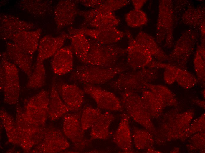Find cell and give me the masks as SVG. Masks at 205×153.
<instances>
[{
  "mask_svg": "<svg viewBox=\"0 0 205 153\" xmlns=\"http://www.w3.org/2000/svg\"><path fill=\"white\" fill-rule=\"evenodd\" d=\"M131 1L135 9L138 10L141 9L147 1L146 0H133Z\"/></svg>",
  "mask_w": 205,
  "mask_h": 153,
  "instance_id": "cell-42",
  "label": "cell"
},
{
  "mask_svg": "<svg viewBox=\"0 0 205 153\" xmlns=\"http://www.w3.org/2000/svg\"><path fill=\"white\" fill-rule=\"evenodd\" d=\"M125 71L123 67H104L87 64L77 66L72 72L71 80L85 84H105Z\"/></svg>",
  "mask_w": 205,
  "mask_h": 153,
  "instance_id": "cell-1",
  "label": "cell"
},
{
  "mask_svg": "<svg viewBox=\"0 0 205 153\" xmlns=\"http://www.w3.org/2000/svg\"><path fill=\"white\" fill-rule=\"evenodd\" d=\"M70 143L62 132L52 125L47 127L42 142L30 152L53 153L61 152L68 148Z\"/></svg>",
  "mask_w": 205,
  "mask_h": 153,
  "instance_id": "cell-10",
  "label": "cell"
},
{
  "mask_svg": "<svg viewBox=\"0 0 205 153\" xmlns=\"http://www.w3.org/2000/svg\"><path fill=\"white\" fill-rule=\"evenodd\" d=\"M71 109L64 102L57 89L55 81L53 79L52 85L48 106V116L52 121H56Z\"/></svg>",
  "mask_w": 205,
  "mask_h": 153,
  "instance_id": "cell-23",
  "label": "cell"
},
{
  "mask_svg": "<svg viewBox=\"0 0 205 153\" xmlns=\"http://www.w3.org/2000/svg\"><path fill=\"white\" fill-rule=\"evenodd\" d=\"M78 114L67 113L64 115L62 130L65 135L72 142L77 150L82 151L87 143Z\"/></svg>",
  "mask_w": 205,
  "mask_h": 153,
  "instance_id": "cell-12",
  "label": "cell"
},
{
  "mask_svg": "<svg viewBox=\"0 0 205 153\" xmlns=\"http://www.w3.org/2000/svg\"><path fill=\"white\" fill-rule=\"evenodd\" d=\"M34 28L33 23L14 15L4 14L0 15V37L4 41L10 39L14 35L20 32L30 31Z\"/></svg>",
  "mask_w": 205,
  "mask_h": 153,
  "instance_id": "cell-14",
  "label": "cell"
},
{
  "mask_svg": "<svg viewBox=\"0 0 205 153\" xmlns=\"http://www.w3.org/2000/svg\"><path fill=\"white\" fill-rule=\"evenodd\" d=\"M114 119V115L109 112L102 113L91 127L90 141L108 139L109 136L110 127Z\"/></svg>",
  "mask_w": 205,
  "mask_h": 153,
  "instance_id": "cell-25",
  "label": "cell"
},
{
  "mask_svg": "<svg viewBox=\"0 0 205 153\" xmlns=\"http://www.w3.org/2000/svg\"><path fill=\"white\" fill-rule=\"evenodd\" d=\"M46 71L43 61H36L34 68L29 77L26 87L29 89H37L45 84Z\"/></svg>",
  "mask_w": 205,
  "mask_h": 153,
  "instance_id": "cell-30",
  "label": "cell"
},
{
  "mask_svg": "<svg viewBox=\"0 0 205 153\" xmlns=\"http://www.w3.org/2000/svg\"><path fill=\"white\" fill-rule=\"evenodd\" d=\"M157 72L154 69L145 68L133 71L123 72L118 75L110 84L114 89L123 92L130 91L135 92L143 91L146 85L155 79Z\"/></svg>",
  "mask_w": 205,
  "mask_h": 153,
  "instance_id": "cell-3",
  "label": "cell"
},
{
  "mask_svg": "<svg viewBox=\"0 0 205 153\" xmlns=\"http://www.w3.org/2000/svg\"><path fill=\"white\" fill-rule=\"evenodd\" d=\"M125 33L128 41L126 49L128 65L133 70L147 67L153 60L152 56L136 41L130 31L126 30Z\"/></svg>",
  "mask_w": 205,
  "mask_h": 153,
  "instance_id": "cell-11",
  "label": "cell"
},
{
  "mask_svg": "<svg viewBox=\"0 0 205 153\" xmlns=\"http://www.w3.org/2000/svg\"><path fill=\"white\" fill-rule=\"evenodd\" d=\"M5 52L9 61L29 77L32 72L33 55L24 51L12 42L6 43Z\"/></svg>",
  "mask_w": 205,
  "mask_h": 153,
  "instance_id": "cell-20",
  "label": "cell"
},
{
  "mask_svg": "<svg viewBox=\"0 0 205 153\" xmlns=\"http://www.w3.org/2000/svg\"><path fill=\"white\" fill-rule=\"evenodd\" d=\"M130 117L123 113L118 127L113 136V141L125 153H133L132 138L130 126Z\"/></svg>",
  "mask_w": 205,
  "mask_h": 153,
  "instance_id": "cell-18",
  "label": "cell"
},
{
  "mask_svg": "<svg viewBox=\"0 0 205 153\" xmlns=\"http://www.w3.org/2000/svg\"><path fill=\"white\" fill-rule=\"evenodd\" d=\"M102 114L100 110L87 107L83 110L80 118L81 126L85 131L91 127Z\"/></svg>",
  "mask_w": 205,
  "mask_h": 153,
  "instance_id": "cell-35",
  "label": "cell"
},
{
  "mask_svg": "<svg viewBox=\"0 0 205 153\" xmlns=\"http://www.w3.org/2000/svg\"><path fill=\"white\" fill-rule=\"evenodd\" d=\"M181 18L185 24L194 27L200 26L205 21V8L202 6L194 7L189 5Z\"/></svg>",
  "mask_w": 205,
  "mask_h": 153,
  "instance_id": "cell-29",
  "label": "cell"
},
{
  "mask_svg": "<svg viewBox=\"0 0 205 153\" xmlns=\"http://www.w3.org/2000/svg\"><path fill=\"white\" fill-rule=\"evenodd\" d=\"M198 36V32L194 30L189 29L184 32L168 56L169 64L182 69L184 68L193 51Z\"/></svg>",
  "mask_w": 205,
  "mask_h": 153,
  "instance_id": "cell-7",
  "label": "cell"
},
{
  "mask_svg": "<svg viewBox=\"0 0 205 153\" xmlns=\"http://www.w3.org/2000/svg\"><path fill=\"white\" fill-rule=\"evenodd\" d=\"M75 2L73 0H61L56 5L54 16L58 30L74 23L78 11Z\"/></svg>",
  "mask_w": 205,
  "mask_h": 153,
  "instance_id": "cell-16",
  "label": "cell"
},
{
  "mask_svg": "<svg viewBox=\"0 0 205 153\" xmlns=\"http://www.w3.org/2000/svg\"><path fill=\"white\" fill-rule=\"evenodd\" d=\"M82 4L84 6L91 8H96L102 4L104 0H78L77 1Z\"/></svg>",
  "mask_w": 205,
  "mask_h": 153,
  "instance_id": "cell-40",
  "label": "cell"
},
{
  "mask_svg": "<svg viewBox=\"0 0 205 153\" xmlns=\"http://www.w3.org/2000/svg\"><path fill=\"white\" fill-rule=\"evenodd\" d=\"M120 22L112 12H103L98 14L88 26L94 28H103L115 27Z\"/></svg>",
  "mask_w": 205,
  "mask_h": 153,
  "instance_id": "cell-31",
  "label": "cell"
},
{
  "mask_svg": "<svg viewBox=\"0 0 205 153\" xmlns=\"http://www.w3.org/2000/svg\"><path fill=\"white\" fill-rule=\"evenodd\" d=\"M135 40L159 61L168 60V56L159 46L155 39L151 36L143 31L139 33Z\"/></svg>",
  "mask_w": 205,
  "mask_h": 153,
  "instance_id": "cell-26",
  "label": "cell"
},
{
  "mask_svg": "<svg viewBox=\"0 0 205 153\" xmlns=\"http://www.w3.org/2000/svg\"><path fill=\"white\" fill-rule=\"evenodd\" d=\"M174 4L173 3V10L174 22L178 20V18L181 16L189 6L188 1L186 0H179L175 1Z\"/></svg>",
  "mask_w": 205,
  "mask_h": 153,
  "instance_id": "cell-39",
  "label": "cell"
},
{
  "mask_svg": "<svg viewBox=\"0 0 205 153\" xmlns=\"http://www.w3.org/2000/svg\"><path fill=\"white\" fill-rule=\"evenodd\" d=\"M0 117L9 142L20 146V137L15 119L3 108L0 110Z\"/></svg>",
  "mask_w": 205,
  "mask_h": 153,
  "instance_id": "cell-28",
  "label": "cell"
},
{
  "mask_svg": "<svg viewBox=\"0 0 205 153\" xmlns=\"http://www.w3.org/2000/svg\"><path fill=\"white\" fill-rule=\"evenodd\" d=\"M67 34L63 32L58 36L46 35L40 40L36 61H44L52 56L62 47L65 41L69 38Z\"/></svg>",
  "mask_w": 205,
  "mask_h": 153,
  "instance_id": "cell-19",
  "label": "cell"
},
{
  "mask_svg": "<svg viewBox=\"0 0 205 153\" xmlns=\"http://www.w3.org/2000/svg\"><path fill=\"white\" fill-rule=\"evenodd\" d=\"M204 44H201L197 48L194 59L195 69L198 78L204 81L205 79Z\"/></svg>",
  "mask_w": 205,
  "mask_h": 153,
  "instance_id": "cell-37",
  "label": "cell"
},
{
  "mask_svg": "<svg viewBox=\"0 0 205 153\" xmlns=\"http://www.w3.org/2000/svg\"><path fill=\"white\" fill-rule=\"evenodd\" d=\"M83 90L94 99L101 109L120 111L123 109L120 99L111 92L91 84L85 85Z\"/></svg>",
  "mask_w": 205,
  "mask_h": 153,
  "instance_id": "cell-13",
  "label": "cell"
},
{
  "mask_svg": "<svg viewBox=\"0 0 205 153\" xmlns=\"http://www.w3.org/2000/svg\"><path fill=\"white\" fill-rule=\"evenodd\" d=\"M57 91L62 99L72 111L79 110L84 100L83 89L75 84L62 83L56 85Z\"/></svg>",
  "mask_w": 205,
  "mask_h": 153,
  "instance_id": "cell-17",
  "label": "cell"
},
{
  "mask_svg": "<svg viewBox=\"0 0 205 153\" xmlns=\"http://www.w3.org/2000/svg\"><path fill=\"white\" fill-rule=\"evenodd\" d=\"M70 29L74 31L81 33L86 36L105 44H113L120 41L125 35V32L115 27L93 29L70 27Z\"/></svg>",
  "mask_w": 205,
  "mask_h": 153,
  "instance_id": "cell-15",
  "label": "cell"
},
{
  "mask_svg": "<svg viewBox=\"0 0 205 153\" xmlns=\"http://www.w3.org/2000/svg\"><path fill=\"white\" fill-rule=\"evenodd\" d=\"M141 97L149 115H156L162 106V100L150 90H143Z\"/></svg>",
  "mask_w": 205,
  "mask_h": 153,
  "instance_id": "cell-32",
  "label": "cell"
},
{
  "mask_svg": "<svg viewBox=\"0 0 205 153\" xmlns=\"http://www.w3.org/2000/svg\"><path fill=\"white\" fill-rule=\"evenodd\" d=\"M90 44L85 64L104 67L115 66L118 60L126 54V49L114 44H102L87 37Z\"/></svg>",
  "mask_w": 205,
  "mask_h": 153,
  "instance_id": "cell-2",
  "label": "cell"
},
{
  "mask_svg": "<svg viewBox=\"0 0 205 153\" xmlns=\"http://www.w3.org/2000/svg\"><path fill=\"white\" fill-rule=\"evenodd\" d=\"M49 96L48 91L42 90L28 99L23 111L29 121L37 125L45 126Z\"/></svg>",
  "mask_w": 205,
  "mask_h": 153,
  "instance_id": "cell-8",
  "label": "cell"
},
{
  "mask_svg": "<svg viewBox=\"0 0 205 153\" xmlns=\"http://www.w3.org/2000/svg\"><path fill=\"white\" fill-rule=\"evenodd\" d=\"M125 21L129 26L136 28L146 25L148 19L146 13L141 9H134L125 15Z\"/></svg>",
  "mask_w": 205,
  "mask_h": 153,
  "instance_id": "cell-36",
  "label": "cell"
},
{
  "mask_svg": "<svg viewBox=\"0 0 205 153\" xmlns=\"http://www.w3.org/2000/svg\"><path fill=\"white\" fill-rule=\"evenodd\" d=\"M200 30L202 38V42H205V21L200 25Z\"/></svg>",
  "mask_w": 205,
  "mask_h": 153,
  "instance_id": "cell-43",
  "label": "cell"
},
{
  "mask_svg": "<svg viewBox=\"0 0 205 153\" xmlns=\"http://www.w3.org/2000/svg\"><path fill=\"white\" fill-rule=\"evenodd\" d=\"M120 101L123 109L135 122L142 125L151 132L154 127L146 111L141 97L137 93L126 91L121 93Z\"/></svg>",
  "mask_w": 205,
  "mask_h": 153,
  "instance_id": "cell-5",
  "label": "cell"
},
{
  "mask_svg": "<svg viewBox=\"0 0 205 153\" xmlns=\"http://www.w3.org/2000/svg\"><path fill=\"white\" fill-rule=\"evenodd\" d=\"M174 22L173 1H159L156 40L158 44L164 41L166 47H172L173 44Z\"/></svg>",
  "mask_w": 205,
  "mask_h": 153,
  "instance_id": "cell-4",
  "label": "cell"
},
{
  "mask_svg": "<svg viewBox=\"0 0 205 153\" xmlns=\"http://www.w3.org/2000/svg\"><path fill=\"white\" fill-rule=\"evenodd\" d=\"M16 111L15 120L20 135L26 144L32 148L42 142L47 127L45 126L37 125L29 121L18 103L17 104Z\"/></svg>",
  "mask_w": 205,
  "mask_h": 153,
  "instance_id": "cell-9",
  "label": "cell"
},
{
  "mask_svg": "<svg viewBox=\"0 0 205 153\" xmlns=\"http://www.w3.org/2000/svg\"><path fill=\"white\" fill-rule=\"evenodd\" d=\"M42 29L24 31L14 35L10 39L21 49L31 55L38 47Z\"/></svg>",
  "mask_w": 205,
  "mask_h": 153,
  "instance_id": "cell-21",
  "label": "cell"
},
{
  "mask_svg": "<svg viewBox=\"0 0 205 153\" xmlns=\"http://www.w3.org/2000/svg\"><path fill=\"white\" fill-rule=\"evenodd\" d=\"M19 8L37 17L45 15L52 9V1L41 0H24L18 3Z\"/></svg>",
  "mask_w": 205,
  "mask_h": 153,
  "instance_id": "cell-27",
  "label": "cell"
},
{
  "mask_svg": "<svg viewBox=\"0 0 205 153\" xmlns=\"http://www.w3.org/2000/svg\"><path fill=\"white\" fill-rule=\"evenodd\" d=\"M180 85L190 87L195 85L197 80L192 74L186 70L178 67L176 73V80Z\"/></svg>",
  "mask_w": 205,
  "mask_h": 153,
  "instance_id": "cell-38",
  "label": "cell"
},
{
  "mask_svg": "<svg viewBox=\"0 0 205 153\" xmlns=\"http://www.w3.org/2000/svg\"><path fill=\"white\" fill-rule=\"evenodd\" d=\"M5 78V73L2 66L0 65V90L3 91Z\"/></svg>",
  "mask_w": 205,
  "mask_h": 153,
  "instance_id": "cell-41",
  "label": "cell"
},
{
  "mask_svg": "<svg viewBox=\"0 0 205 153\" xmlns=\"http://www.w3.org/2000/svg\"><path fill=\"white\" fill-rule=\"evenodd\" d=\"M69 38L73 52L80 61L85 64L90 44L87 37L83 34L68 30Z\"/></svg>",
  "mask_w": 205,
  "mask_h": 153,
  "instance_id": "cell-24",
  "label": "cell"
},
{
  "mask_svg": "<svg viewBox=\"0 0 205 153\" xmlns=\"http://www.w3.org/2000/svg\"><path fill=\"white\" fill-rule=\"evenodd\" d=\"M129 3V1L126 0H104L99 6L90 10L89 12L92 17L94 18L100 13L113 12L126 6Z\"/></svg>",
  "mask_w": 205,
  "mask_h": 153,
  "instance_id": "cell-33",
  "label": "cell"
},
{
  "mask_svg": "<svg viewBox=\"0 0 205 153\" xmlns=\"http://www.w3.org/2000/svg\"><path fill=\"white\" fill-rule=\"evenodd\" d=\"M73 51L71 46L62 47L53 56L51 66L56 75L61 76L71 71L73 69Z\"/></svg>",
  "mask_w": 205,
  "mask_h": 153,
  "instance_id": "cell-22",
  "label": "cell"
},
{
  "mask_svg": "<svg viewBox=\"0 0 205 153\" xmlns=\"http://www.w3.org/2000/svg\"><path fill=\"white\" fill-rule=\"evenodd\" d=\"M132 135L134 145L138 149L148 147L153 142L152 136L146 131L134 127L132 130Z\"/></svg>",
  "mask_w": 205,
  "mask_h": 153,
  "instance_id": "cell-34",
  "label": "cell"
},
{
  "mask_svg": "<svg viewBox=\"0 0 205 153\" xmlns=\"http://www.w3.org/2000/svg\"><path fill=\"white\" fill-rule=\"evenodd\" d=\"M0 64L5 73L3 91L4 103L12 105L18 103L20 85L17 67L8 59L5 52L1 54Z\"/></svg>",
  "mask_w": 205,
  "mask_h": 153,
  "instance_id": "cell-6",
  "label": "cell"
}]
</instances>
